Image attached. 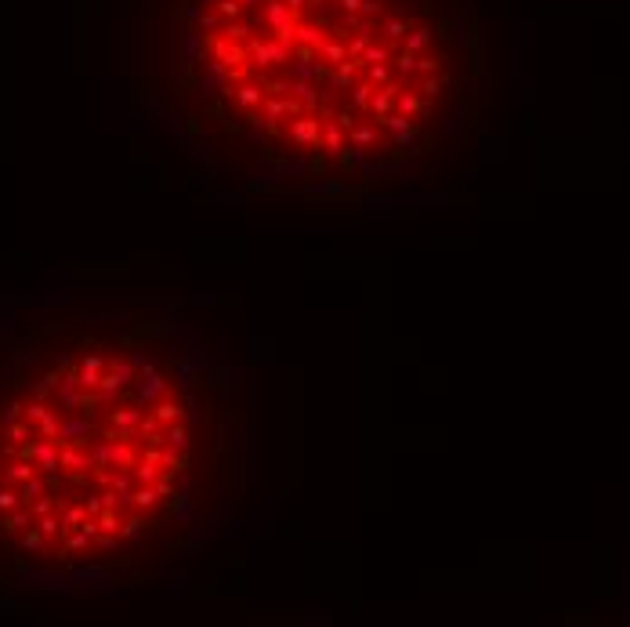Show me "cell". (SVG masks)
Masks as SVG:
<instances>
[{"instance_id":"1","label":"cell","mask_w":630,"mask_h":627,"mask_svg":"<svg viewBox=\"0 0 630 627\" xmlns=\"http://www.w3.org/2000/svg\"><path fill=\"white\" fill-rule=\"evenodd\" d=\"M33 475V464L29 460H15V464H8L4 468V482H26Z\"/></svg>"},{"instance_id":"2","label":"cell","mask_w":630,"mask_h":627,"mask_svg":"<svg viewBox=\"0 0 630 627\" xmlns=\"http://www.w3.org/2000/svg\"><path fill=\"white\" fill-rule=\"evenodd\" d=\"M29 519H33V511H29V508H26V511H15V515H8V519H4V530H11V533H15V530H26Z\"/></svg>"},{"instance_id":"3","label":"cell","mask_w":630,"mask_h":627,"mask_svg":"<svg viewBox=\"0 0 630 627\" xmlns=\"http://www.w3.org/2000/svg\"><path fill=\"white\" fill-rule=\"evenodd\" d=\"M8 439H11V443H29V439H33V428H29V424H11V428H8Z\"/></svg>"},{"instance_id":"4","label":"cell","mask_w":630,"mask_h":627,"mask_svg":"<svg viewBox=\"0 0 630 627\" xmlns=\"http://www.w3.org/2000/svg\"><path fill=\"white\" fill-rule=\"evenodd\" d=\"M36 530H40L44 537H55V533L62 530V522H58V519H51V515H40V522H36Z\"/></svg>"},{"instance_id":"5","label":"cell","mask_w":630,"mask_h":627,"mask_svg":"<svg viewBox=\"0 0 630 627\" xmlns=\"http://www.w3.org/2000/svg\"><path fill=\"white\" fill-rule=\"evenodd\" d=\"M62 526H66V530H77V526H84V511L80 508H69L66 519H62Z\"/></svg>"},{"instance_id":"6","label":"cell","mask_w":630,"mask_h":627,"mask_svg":"<svg viewBox=\"0 0 630 627\" xmlns=\"http://www.w3.org/2000/svg\"><path fill=\"white\" fill-rule=\"evenodd\" d=\"M15 508H18V493L0 490V511H15Z\"/></svg>"},{"instance_id":"7","label":"cell","mask_w":630,"mask_h":627,"mask_svg":"<svg viewBox=\"0 0 630 627\" xmlns=\"http://www.w3.org/2000/svg\"><path fill=\"white\" fill-rule=\"evenodd\" d=\"M26 548H29V551H40V548H44V533H40V530L26 533Z\"/></svg>"},{"instance_id":"8","label":"cell","mask_w":630,"mask_h":627,"mask_svg":"<svg viewBox=\"0 0 630 627\" xmlns=\"http://www.w3.org/2000/svg\"><path fill=\"white\" fill-rule=\"evenodd\" d=\"M98 530L112 533V530H116V515H102V519H98Z\"/></svg>"}]
</instances>
